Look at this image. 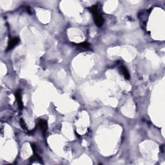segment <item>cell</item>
<instances>
[{"mask_svg":"<svg viewBox=\"0 0 165 165\" xmlns=\"http://www.w3.org/2000/svg\"><path fill=\"white\" fill-rule=\"evenodd\" d=\"M90 12L92 13L94 16V22L98 27H101L104 23V19L101 13V7L99 4H95L92 5L91 7L89 8Z\"/></svg>","mask_w":165,"mask_h":165,"instance_id":"6da1fadb","label":"cell"},{"mask_svg":"<svg viewBox=\"0 0 165 165\" xmlns=\"http://www.w3.org/2000/svg\"><path fill=\"white\" fill-rule=\"evenodd\" d=\"M15 96L16 99L18 104V107L21 110H23V103L22 101V99H21V90H18L15 93Z\"/></svg>","mask_w":165,"mask_h":165,"instance_id":"277c9868","label":"cell"},{"mask_svg":"<svg viewBox=\"0 0 165 165\" xmlns=\"http://www.w3.org/2000/svg\"><path fill=\"white\" fill-rule=\"evenodd\" d=\"M20 125H21V126L22 127V128H23V130H27V128H26V124H25V121H24V120H23V119H20Z\"/></svg>","mask_w":165,"mask_h":165,"instance_id":"52a82bcc","label":"cell"},{"mask_svg":"<svg viewBox=\"0 0 165 165\" xmlns=\"http://www.w3.org/2000/svg\"><path fill=\"white\" fill-rule=\"evenodd\" d=\"M20 43V39L18 38H14L10 39L9 41V43H8L7 51H9V50H12L14 49V48L18 45V43Z\"/></svg>","mask_w":165,"mask_h":165,"instance_id":"7a4b0ae2","label":"cell"},{"mask_svg":"<svg viewBox=\"0 0 165 165\" xmlns=\"http://www.w3.org/2000/svg\"><path fill=\"white\" fill-rule=\"evenodd\" d=\"M120 70L122 72V74H123V75L124 76L125 78H126V79H130V75L128 72V71L126 68L124 66L121 65L120 66Z\"/></svg>","mask_w":165,"mask_h":165,"instance_id":"8992f818","label":"cell"},{"mask_svg":"<svg viewBox=\"0 0 165 165\" xmlns=\"http://www.w3.org/2000/svg\"><path fill=\"white\" fill-rule=\"evenodd\" d=\"M77 47L78 49L81 50V51H85V50H92L91 45L88 42H83L77 45Z\"/></svg>","mask_w":165,"mask_h":165,"instance_id":"3957f363","label":"cell"},{"mask_svg":"<svg viewBox=\"0 0 165 165\" xmlns=\"http://www.w3.org/2000/svg\"><path fill=\"white\" fill-rule=\"evenodd\" d=\"M38 125L40 127V128L43 132V135H45L46 134L48 128L47 121L45 120H43V119H40L38 122Z\"/></svg>","mask_w":165,"mask_h":165,"instance_id":"5b68a950","label":"cell"}]
</instances>
